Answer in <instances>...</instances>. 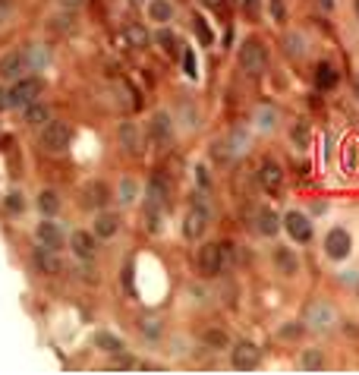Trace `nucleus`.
<instances>
[{"label": "nucleus", "mask_w": 359, "mask_h": 375, "mask_svg": "<svg viewBox=\"0 0 359 375\" xmlns=\"http://www.w3.org/2000/svg\"><path fill=\"white\" fill-rule=\"evenodd\" d=\"M303 325L309 331L325 334V331H331L337 325V312L331 309V303H325V300H312V303L306 306V312H303Z\"/></svg>", "instance_id": "4"}, {"label": "nucleus", "mask_w": 359, "mask_h": 375, "mask_svg": "<svg viewBox=\"0 0 359 375\" xmlns=\"http://www.w3.org/2000/svg\"><path fill=\"white\" fill-rule=\"evenodd\" d=\"M193 22H195V32H199V38H202L205 44H208V41H211V32H208V26H205V19H202V16H195Z\"/></svg>", "instance_id": "44"}, {"label": "nucleus", "mask_w": 359, "mask_h": 375, "mask_svg": "<svg viewBox=\"0 0 359 375\" xmlns=\"http://www.w3.org/2000/svg\"><path fill=\"white\" fill-rule=\"evenodd\" d=\"M195 174H199V183H202V186L208 189V171H205V167H199V171H195Z\"/></svg>", "instance_id": "47"}, {"label": "nucleus", "mask_w": 359, "mask_h": 375, "mask_svg": "<svg viewBox=\"0 0 359 375\" xmlns=\"http://www.w3.org/2000/svg\"><path fill=\"white\" fill-rule=\"evenodd\" d=\"M82 4H85V0H57V6H60V10H73V13H76Z\"/></svg>", "instance_id": "45"}, {"label": "nucleus", "mask_w": 359, "mask_h": 375, "mask_svg": "<svg viewBox=\"0 0 359 375\" xmlns=\"http://www.w3.org/2000/svg\"><path fill=\"white\" fill-rule=\"evenodd\" d=\"M26 123L28 127H45V123L50 120V107L41 105V101H32V105H26Z\"/></svg>", "instance_id": "22"}, {"label": "nucleus", "mask_w": 359, "mask_h": 375, "mask_svg": "<svg viewBox=\"0 0 359 375\" xmlns=\"http://www.w3.org/2000/svg\"><path fill=\"white\" fill-rule=\"evenodd\" d=\"M230 363H233V369H240V372H249V369H255V366L262 363V350L255 347L252 341H240L237 347H233V356H230Z\"/></svg>", "instance_id": "9"}, {"label": "nucleus", "mask_w": 359, "mask_h": 375, "mask_svg": "<svg viewBox=\"0 0 359 375\" xmlns=\"http://www.w3.org/2000/svg\"><path fill=\"white\" fill-rule=\"evenodd\" d=\"M240 70H243L246 76H252V79L268 70V48L259 38L243 41V48H240Z\"/></svg>", "instance_id": "2"}, {"label": "nucleus", "mask_w": 359, "mask_h": 375, "mask_svg": "<svg viewBox=\"0 0 359 375\" xmlns=\"http://www.w3.org/2000/svg\"><path fill=\"white\" fill-rule=\"evenodd\" d=\"M107 199H111V189H107L101 180H89L82 189H79V205H82V208L98 211V208H105L107 205Z\"/></svg>", "instance_id": "8"}, {"label": "nucleus", "mask_w": 359, "mask_h": 375, "mask_svg": "<svg viewBox=\"0 0 359 375\" xmlns=\"http://www.w3.org/2000/svg\"><path fill=\"white\" fill-rule=\"evenodd\" d=\"M303 331H306L303 322H290L287 328H281V337H284V341H296V337L303 334Z\"/></svg>", "instance_id": "39"}, {"label": "nucleus", "mask_w": 359, "mask_h": 375, "mask_svg": "<svg viewBox=\"0 0 359 375\" xmlns=\"http://www.w3.org/2000/svg\"><path fill=\"white\" fill-rule=\"evenodd\" d=\"M255 231H259L262 237H274V233L281 231V218H277V211L268 208V205L255 211Z\"/></svg>", "instance_id": "19"}, {"label": "nucleus", "mask_w": 359, "mask_h": 375, "mask_svg": "<svg viewBox=\"0 0 359 375\" xmlns=\"http://www.w3.org/2000/svg\"><path fill=\"white\" fill-rule=\"evenodd\" d=\"M95 347L111 353V356H120V353H123V341H120V337H114V334H107V331H98V334H95Z\"/></svg>", "instance_id": "28"}, {"label": "nucleus", "mask_w": 359, "mask_h": 375, "mask_svg": "<svg viewBox=\"0 0 359 375\" xmlns=\"http://www.w3.org/2000/svg\"><path fill=\"white\" fill-rule=\"evenodd\" d=\"M151 136H155V142L167 145L173 139V117L167 114V110H158L155 117H151Z\"/></svg>", "instance_id": "18"}, {"label": "nucleus", "mask_w": 359, "mask_h": 375, "mask_svg": "<svg viewBox=\"0 0 359 375\" xmlns=\"http://www.w3.org/2000/svg\"><path fill=\"white\" fill-rule=\"evenodd\" d=\"M284 54L293 57V60H299V57H306V38L299 32L293 35H284Z\"/></svg>", "instance_id": "30"}, {"label": "nucleus", "mask_w": 359, "mask_h": 375, "mask_svg": "<svg viewBox=\"0 0 359 375\" xmlns=\"http://www.w3.org/2000/svg\"><path fill=\"white\" fill-rule=\"evenodd\" d=\"M35 240H38V246H48V249H57L60 253L63 249V227L60 224H54L50 218H45L38 227H35Z\"/></svg>", "instance_id": "11"}, {"label": "nucleus", "mask_w": 359, "mask_h": 375, "mask_svg": "<svg viewBox=\"0 0 359 375\" xmlns=\"http://www.w3.org/2000/svg\"><path fill=\"white\" fill-rule=\"evenodd\" d=\"M23 73H28V63H26V51H6L4 57H0V79H19Z\"/></svg>", "instance_id": "12"}, {"label": "nucleus", "mask_w": 359, "mask_h": 375, "mask_svg": "<svg viewBox=\"0 0 359 375\" xmlns=\"http://www.w3.org/2000/svg\"><path fill=\"white\" fill-rule=\"evenodd\" d=\"M325 253H328V259L343 262L350 253H353V237H350L343 227H331L328 237H325Z\"/></svg>", "instance_id": "6"}, {"label": "nucleus", "mask_w": 359, "mask_h": 375, "mask_svg": "<svg viewBox=\"0 0 359 375\" xmlns=\"http://www.w3.org/2000/svg\"><path fill=\"white\" fill-rule=\"evenodd\" d=\"M123 38H127L129 48H145V44L151 41V35H149V28H145V26H139V22H129V26L123 28Z\"/></svg>", "instance_id": "23"}, {"label": "nucleus", "mask_w": 359, "mask_h": 375, "mask_svg": "<svg viewBox=\"0 0 359 375\" xmlns=\"http://www.w3.org/2000/svg\"><path fill=\"white\" fill-rule=\"evenodd\" d=\"M334 83H337V73H334L331 63H318V66H315V85H318V88H331Z\"/></svg>", "instance_id": "34"}, {"label": "nucleus", "mask_w": 359, "mask_h": 375, "mask_svg": "<svg viewBox=\"0 0 359 375\" xmlns=\"http://www.w3.org/2000/svg\"><path fill=\"white\" fill-rule=\"evenodd\" d=\"M167 196H171L167 183L161 180V176H151V180H149V186H145V202H151V205H161V208H167Z\"/></svg>", "instance_id": "20"}, {"label": "nucleus", "mask_w": 359, "mask_h": 375, "mask_svg": "<svg viewBox=\"0 0 359 375\" xmlns=\"http://www.w3.org/2000/svg\"><path fill=\"white\" fill-rule=\"evenodd\" d=\"M318 4L325 6V10H331V6H334V0H318Z\"/></svg>", "instance_id": "48"}, {"label": "nucleus", "mask_w": 359, "mask_h": 375, "mask_svg": "<svg viewBox=\"0 0 359 375\" xmlns=\"http://www.w3.org/2000/svg\"><path fill=\"white\" fill-rule=\"evenodd\" d=\"M353 92H356V98H359V76L353 79Z\"/></svg>", "instance_id": "50"}, {"label": "nucleus", "mask_w": 359, "mask_h": 375, "mask_svg": "<svg viewBox=\"0 0 359 375\" xmlns=\"http://www.w3.org/2000/svg\"><path fill=\"white\" fill-rule=\"evenodd\" d=\"M6 211H10V215H19V211H23L26 208V202H23V196H19V193H13V196H6Z\"/></svg>", "instance_id": "41"}, {"label": "nucleus", "mask_w": 359, "mask_h": 375, "mask_svg": "<svg viewBox=\"0 0 359 375\" xmlns=\"http://www.w3.org/2000/svg\"><path fill=\"white\" fill-rule=\"evenodd\" d=\"M117 199H120L123 205H133L136 199H139V183L129 180V176H123L120 186H117Z\"/></svg>", "instance_id": "32"}, {"label": "nucleus", "mask_w": 359, "mask_h": 375, "mask_svg": "<svg viewBox=\"0 0 359 375\" xmlns=\"http://www.w3.org/2000/svg\"><path fill=\"white\" fill-rule=\"evenodd\" d=\"M149 19L151 22H171L173 19V4L171 0H149Z\"/></svg>", "instance_id": "26"}, {"label": "nucleus", "mask_w": 359, "mask_h": 375, "mask_svg": "<svg viewBox=\"0 0 359 375\" xmlns=\"http://www.w3.org/2000/svg\"><path fill=\"white\" fill-rule=\"evenodd\" d=\"M255 183H259L265 193H281V186H284V171H281V164L277 161H271V158H265L259 164V171H255Z\"/></svg>", "instance_id": "7"}, {"label": "nucleus", "mask_w": 359, "mask_h": 375, "mask_svg": "<svg viewBox=\"0 0 359 375\" xmlns=\"http://www.w3.org/2000/svg\"><path fill=\"white\" fill-rule=\"evenodd\" d=\"M164 215H167V208H161V205L145 202V227H149V233H161V224H164Z\"/></svg>", "instance_id": "29"}, {"label": "nucleus", "mask_w": 359, "mask_h": 375, "mask_svg": "<svg viewBox=\"0 0 359 375\" xmlns=\"http://www.w3.org/2000/svg\"><path fill=\"white\" fill-rule=\"evenodd\" d=\"M356 164H359V145L350 142L347 145V171H356Z\"/></svg>", "instance_id": "43"}, {"label": "nucleus", "mask_w": 359, "mask_h": 375, "mask_svg": "<svg viewBox=\"0 0 359 375\" xmlns=\"http://www.w3.org/2000/svg\"><path fill=\"white\" fill-rule=\"evenodd\" d=\"M195 66H199V63H195V54L186 48V51H183V70H186L189 79H195Z\"/></svg>", "instance_id": "42"}, {"label": "nucleus", "mask_w": 359, "mask_h": 375, "mask_svg": "<svg viewBox=\"0 0 359 375\" xmlns=\"http://www.w3.org/2000/svg\"><path fill=\"white\" fill-rule=\"evenodd\" d=\"M38 95H41L38 76H19L6 88V107H26V105H32V101H38Z\"/></svg>", "instance_id": "3"}, {"label": "nucleus", "mask_w": 359, "mask_h": 375, "mask_svg": "<svg viewBox=\"0 0 359 375\" xmlns=\"http://www.w3.org/2000/svg\"><path fill=\"white\" fill-rule=\"evenodd\" d=\"M227 259H230V243H205L199 249V271L205 278L224 275Z\"/></svg>", "instance_id": "1"}, {"label": "nucleus", "mask_w": 359, "mask_h": 375, "mask_svg": "<svg viewBox=\"0 0 359 375\" xmlns=\"http://www.w3.org/2000/svg\"><path fill=\"white\" fill-rule=\"evenodd\" d=\"M139 331H142L145 337H149V341H158L161 334H164V322L158 319V315H142V319H139Z\"/></svg>", "instance_id": "27"}, {"label": "nucleus", "mask_w": 359, "mask_h": 375, "mask_svg": "<svg viewBox=\"0 0 359 375\" xmlns=\"http://www.w3.org/2000/svg\"><path fill=\"white\" fill-rule=\"evenodd\" d=\"M155 41H158L161 51H167V54H177L180 51V41H177V35H173L171 28H161V32L155 35Z\"/></svg>", "instance_id": "35"}, {"label": "nucleus", "mask_w": 359, "mask_h": 375, "mask_svg": "<svg viewBox=\"0 0 359 375\" xmlns=\"http://www.w3.org/2000/svg\"><path fill=\"white\" fill-rule=\"evenodd\" d=\"M356 297H359V281H356Z\"/></svg>", "instance_id": "52"}, {"label": "nucleus", "mask_w": 359, "mask_h": 375, "mask_svg": "<svg viewBox=\"0 0 359 375\" xmlns=\"http://www.w3.org/2000/svg\"><path fill=\"white\" fill-rule=\"evenodd\" d=\"M35 205H38L41 215L50 218V215H57V211H60V196H57L54 189H41L38 199H35Z\"/></svg>", "instance_id": "24"}, {"label": "nucleus", "mask_w": 359, "mask_h": 375, "mask_svg": "<svg viewBox=\"0 0 359 375\" xmlns=\"http://www.w3.org/2000/svg\"><path fill=\"white\" fill-rule=\"evenodd\" d=\"M205 6H208V10H224L227 6V0H202Z\"/></svg>", "instance_id": "46"}, {"label": "nucleus", "mask_w": 359, "mask_h": 375, "mask_svg": "<svg viewBox=\"0 0 359 375\" xmlns=\"http://www.w3.org/2000/svg\"><path fill=\"white\" fill-rule=\"evenodd\" d=\"M26 51V63H28V70H41V66L48 63V51L41 48V44H28Z\"/></svg>", "instance_id": "33"}, {"label": "nucleus", "mask_w": 359, "mask_h": 375, "mask_svg": "<svg viewBox=\"0 0 359 375\" xmlns=\"http://www.w3.org/2000/svg\"><path fill=\"white\" fill-rule=\"evenodd\" d=\"M0 107H6V92H0Z\"/></svg>", "instance_id": "49"}, {"label": "nucleus", "mask_w": 359, "mask_h": 375, "mask_svg": "<svg viewBox=\"0 0 359 375\" xmlns=\"http://www.w3.org/2000/svg\"><path fill=\"white\" fill-rule=\"evenodd\" d=\"M70 139H73V132L67 123H60V120H48L45 123V130H41V149L45 152H67L70 149Z\"/></svg>", "instance_id": "5"}, {"label": "nucleus", "mask_w": 359, "mask_h": 375, "mask_svg": "<svg viewBox=\"0 0 359 375\" xmlns=\"http://www.w3.org/2000/svg\"><path fill=\"white\" fill-rule=\"evenodd\" d=\"M321 366H325V356H321V350H303V369L318 372Z\"/></svg>", "instance_id": "38"}, {"label": "nucleus", "mask_w": 359, "mask_h": 375, "mask_svg": "<svg viewBox=\"0 0 359 375\" xmlns=\"http://www.w3.org/2000/svg\"><path fill=\"white\" fill-rule=\"evenodd\" d=\"M281 224L296 243H309L312 240V224H309V218H306L303 211H287V215L281 218Z\"/></svg>", "instance_id": "10"}, {"label": "nucleus", "mask_w": 359, "mask_h": 375, "mask_svg": "<svg viewBox=\"0 0 359 375\" xmlns=\"http://www.w3.org/2000/svg\"><path fill=\"white\" fill-rule=\"evenodd\" d=\"M208 215L211 211L199 208V205H193V208L186 211V218H183V237L189 240H199L205 231H208Z\"/></svg>", "instance_id": "13"}, {"label": "nucleus", "mask_w": 359, "mask_h": 375, "mask_svg": "<svg viewBox=\"0 0 359 375\" xmlns=\"http://www.w3.org/2000/svg\"><path fill=\"white\" fill-rule=\"evenodd\" d=\"M309 139H312V132H309V123L306 120H296L293 123V130H290V145L296 152H306L309 149Z\"/></svg>", "instance_id": "25"}, {"label": "nucleus", "mask_w": 359, "mask_h": 375, "mask_svg": "<svg viewBox=\"0 0 359 375\" xmlns=\"http://www.w3.org/2000/svg\"><path fill=\"white\" fill-rule=\"evenodd\" d=\"M129 4H142V0H129Z\"/></svg>", "instance_id": "51"}, {"label": "nucleus", "mask_w": 359, "mask_h": 375, "mask_svg": "<svg viewBox=\"0 0 359 375\" xmlns=\"http://www.w3.org/2000/svg\"><path fill=\"white\" fill-rule=\"evenodd\" d=\"M117 231H120V215H117V211H101L98 208V218H95V224H92L95 237L111 240V237H117Z\"/></svg>", "instance_id": "16"}, {"label": "nucleus", "mask_w": 359, "mask_h": 375, "mask_svg": "<svg viewBox=\"0 0 359 375\" xmlns=\"http://www.w3.org/2000/svg\"><path fill=\"white\" fill-rule=\"evenodd\" d=\"M202 341H205V347H208V350H224L227 344H230V341H227V331L215 328V325L202 331Z\"/></svg>", "instance_id": "31"}, {"label": "nucleus", "mask_w": 359, "mask_h": 375, "mask_svg": "<svg viewBox=\"0 0 359 375\" xmlns=\"http://www.w3.org/2000/svg\"><path fill=\"white\" fill-rule=\"evenodd\" d=\"M120 142H123V149H127L129 154H142L145 152L142 136H139L136 123H123V127H120Z\"/></svg>", "instance_id": "21"}, {"label": "nucleus", "mask_w": 359, "mask_h": 375, "mask_svg": "<svg viewBox=\"0 0 359 375\" xmlns=\"http://www.w3.org/2000/svg\"><path fill=\"white\" fill-rule=\"evenodd\" d=\"M274 268L281 271L284 278L299 275V255L293 253L290 246H277V249H274Z\"/></svg>", "instance_id": "17"}, {"label": "nucleus", "mask_w": 359, "mask_h": 375, "mask_svg": "<svg viewBox=\"0 0 359 375\" xmlns=\"http://www.w3.org/2000/svg\"><path fill=\"white\" fill-rule=\"evenodd\" d=\"M255 123H259V130H274L277 127V110L274 107H259Z\"/></svg>", "instance_id": "37"}, {"label": "nucleus", "mask_w": 359, "mask_h": 375, "mask_svg": "<svg viewBox=\"0 0 359 375\" xmlns=\"http://www.w3.org/2000/svg\"><path fill=\"white\" fill-rule=\"evenodd\" d=\"M32 262H35V268L41 271V275H48V278H54V275H60V255H57V249H48V246H38L32 253Z\"/></svg>", "instance_id": "14"}, {"label": "nucleus", "mask_w": 359, "mask_h": 375, "mask_svg": "<svg viewBox=\"0 0 359 375\" xmlns=\"http://www.w3.org/2000/svg\"><path fill=\"white\" fill-rule=\"evenodd\" d=\"M356 13H359V0H356Z\"/></svg>", "instance_id": "53"}, {"label": "nucleus", "mask_w": 359, "mask_h": 375, "mask_svg": "<svg viewBox=\"0 0 359 375\" xmlns=\"http://www.w3.org/2000/svg\"><path fill=\"white\" fill-rule=\"evenodd\" d=\"M50 28H54V32H73V28H76V16H73V10H63L60 16H54L50 19Z\"/></svg>", "instance_id": "36"}, {"label": "nucleus", "mask_w": 359, "mask_h": 375, "mask_svg": "<svg viewBox=\"0 0 359 375\" xmlns=\"http://www.w3.org/2000/svg\"><path fill=\"white\" fill-rule=\"evenodd\" d=\"M70 249H73V255H76L79 262H92L95 259V233H89V231H76L70 237Z\"/></svg>", "instance_id": "15"}, {"label": "nucleus", "mask_w": 359, "mask_h": 375, "mask_svg": "<svg viewBox=\"0 0 359 375\" xmlns=\"http://www.w3.org/2000/svg\"><path fill=\"white\" fill-rule=\"evenodd\" d=\"M268 4H271V19L287 22V6H284V0H268Z\"/></svg>", "instance_id": "40"}]
</instances>
